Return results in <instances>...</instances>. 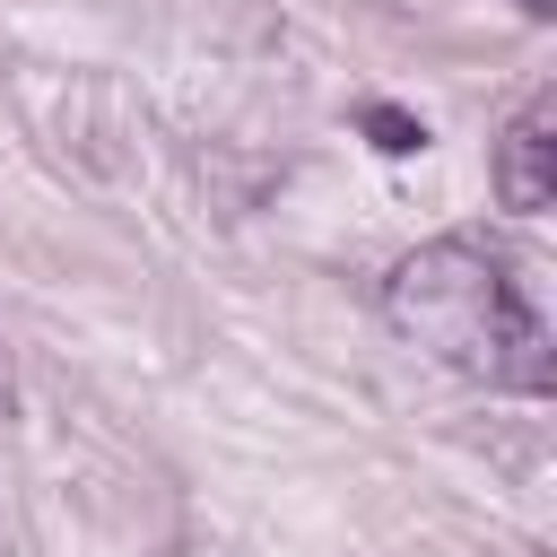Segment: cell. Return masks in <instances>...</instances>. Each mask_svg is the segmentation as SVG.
I'll list each match as a JSON object with an SVG mask.
<instances>
[{"label":"cell","mask_w":557,"mask_h":557,"mask_svg":"<svg viewBox=\"0 0 557 557\" xmlns=\"http://www.w3.org/2000/svg\"><path fill=\"white\" fill-rule=\"evenodd\" d=\"M383 322L409 348H426L435 366H453L487 392H548L557 383V348H548V322H540L531 287L479 235L418 244L383 278Z\"/></svg>","instance_id":"obj_1"},{"label":"cell","mask_w":557,"mask_h":557,"mask_svg":"<svg viewBox=\"0 0 557 557\" xmlns=\"http://www.w3.org/2000/svg\"><path fill=\"white\" fill-rule=\"evenodd\" d=\"M496 191H505V209H522V218H540V209L557 200V96H548V87L513 113V131H505V148H496Z\"/></svg>","instance_id":"obj_2"},{"label":"cell","mask_w":557,"mask_h":557,"mask_svg":"<svg viewBox=\"0 0 557 557\" xmlns=\"http://www.w3.org/2000/svg\"><path fill=\"white\" fill-rule=\"evenodd\" d=\"M366 139H374L383 157H409V148H426V122L400 113V104H366Z\"/></svg>","instance_id":"obj_3"},{"label":"cell","mask_w":557,"mask_h":557,"mask_svg":"<svg viewBox=\"0 0 557 557\" xmlns=\"http://www.w3.org/2000/svg\"><path fill=\"white\" fill-rule=\"evenodd\" d=\"M513 9H522V17H557V0H513Z\"/></svg>","instance_id":"obj_4"}]
</instances>
